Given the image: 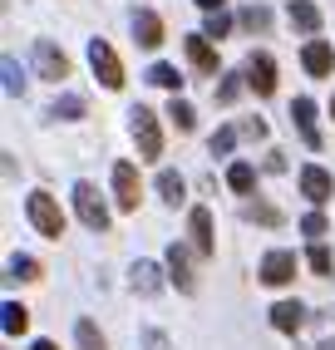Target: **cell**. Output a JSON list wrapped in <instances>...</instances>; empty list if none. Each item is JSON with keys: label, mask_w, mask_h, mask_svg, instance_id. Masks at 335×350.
<instances>
[{"label": "cell", "mask_w": 335, "mask_h": 350, "mask_svg": "<svg viewBox=\"0 0 335 350\" xmlns=\"http://www.w3.org/2000/svg\"><path fill=\"white\" fill-rule=\"evenodd\" d=\"M301 64H306V75H316V79H325L330 69H335V50L325 40H310L306 50H301Z\"/></svg>", "instance_id": "cell-10"}, {"label": "cell", "mask_w": 335, "mask_h": 350, "mask_svg": "<svg viewBox=\"0 0 335 350\" xmlns=\"http://www.w3.org/2000/svg\"><path fill=\"white\" fill-rule=\"evenodd\" d=\"M168 119H173L178 133H193V124H198V119H193V104H183L178 94H173V104H168Z\"/></svg>", "instance_id": "cell-21"}, {"label": "cell", "mask_w": 335, "mask_h": 350, "mask_svg": "<svg viewBox=\"0 0 335 350\" xmlns=\"http://www.w3.org/2000/svg\"><path fill=\"white\" fill-rule=\"evenodd\" d=\"M133 138H138V158H148L158 163L163 158V133H158V119H153V109H133Z\"/></svg>", "instance_id": "cell-2"}, {"label": "cell", "mask_w": 335, "mask_h": 350, "mask_svg": "<svg viewBox=\"0 0 335 350\" xmlns=\"http://www.w3.org/2000/svg\"><path fill=\"white\" fill-rule=\"evenodd\" d=\"M50 113H59V119H79V113H84V104H79V99H59Z\"/></svg>", "instance_id": "cell-34"}, {"label": "cell", "mask_w": 335, "mask_h": 350, "mask_svg": "<svg viewBox=\"0 0 335 350\" xmlns=\"http://www.w3.org/2000/svg\"><path fill=\"white\" fill-rule=\"evenodd\" d=\"M330 119H335V99H330Z\"/></svg>", "instance_id": "cell-40"}, {"label": "cell", "mask_w": 335, "mask_h": 350, "mask_svg": "<svg viewBox=\"0 0 335 350\" xmlns=\"http://www.w3.org/2000/svg\"><path fill=\"white\" fill-rule=\"evenodd\" d=\"M301 232H306V237H316V242H321L325 232H330V222H325L321 213H306V217H301Z\"/></svg>", "instance_id": "cell-29"}, {"label": "cell", "mask_w": 335, "mask_h": 350, "mask_svg": "<svg viewBox=\"0 0 335 350\" xmlns=\"http://www.w3.org/2000/svg\"><path fill=\"white\" fill-rule=\"evenodd\" d=\"M306 262H310V271H316V276H330V267H335V256H330V247H321V242H316V247L306 252Z\"/></svg>", "instance_id": "cell-25"}, {"label": "cell", "mask_w": 335, "mask_h": 350, "mask_svg": "<svg viewBox=\"0 0 335 350\" xmlns=\"http://www.w3.org/2000/svg\"><path fill=\"white\" fill-rule=\"evenodd\" d=\"M291 124L301 129L306 148H321V133H316V104H310V99H296V104H291Z\"/></svg>", "instance_id": "cell-13"}, {"label": "cell", "mask_w": 335, "mask_h": 350, "mask_svg": "<svg viewBox=\"0 0 335 350\" xmlns=\"http://www.w3.org/2000/svg\"><path fill=\"white\" fill-rule=\"evenodd\" d=\"M247 79H252V89H256L261 99L276 94V59L271 55H252L247 59Z\"/></svg>", "instance_id": "cell-8"}, {"label": "cell", "mask_w": 335, "mask_h": 350, "mask_svg": "<svg viewBox=\"0 0 335 350\" xmlns=\"http://www.w3.org/2000/svg\"><path fill=\"white\" fill-rule=\"evenodd\" d=\"M286 15H291V25L306 30V35H316V30H321V10L310 5V0H291V10H286Z\"/></svg>", "instance_id": "cell-16"}, {"label": "cell", "mask_w": 335, "mask_h": 350, "mask_svg": "<svg viewBox=\"0 0 335 350\" xmlns=\"http://www.w3.org/2000/svg\"><path fill=\"white\" fill-rule=\"evenodd\" d=\"M296 183H301V193H306L310 202H330V198H335V178H330L325 168H316V163H310V168H301Z\"/></svg>", "instance_id": "cell-7"}, {"label": "cell", "mask_w": 335, "mask_h": 350, "mask_svg": "<svg viewBox=\"0 0 335 350\" xmlns=\"http://www.w3.org/2000/svg\"><path fill=\"white\" fill-rule=\"evenodd\" d=\"M75 207H79V222L89 232H104L109 227V207H104V198H99L94 183H75Z\"/></svg>", "instance_id": "cell-3"}, {"label": "cell", "mask_w": 335, "mask_h": 350, "mask_svg": "<svg viewBox=\"0 0 335 350\" xmlns=\"http://www.w3.org/2000/svg\"><path fill=\"white\" fill-rule=\"evenodd\" d=\"M187 59H193L202 75H217V50H212L202 35H187Z\"/></svg>", "instance_id": "cell-15"}, {"label": "cell", "mask_w": 335, "mask_h": 350, "mask_svg": "<svg viewBox=\"0 0 335 350\" xmlns=\"http://www.w3.org/2000/svg\"><path fill=\"white\" fill-rule=\"evenodd\" d=\"M25 213H30V222H35L40 237H59V232H64V213H59V202L50 193H30L25 198Z\"/></svg>", "instance_id": "cell-1"}, {"label": "cell", "mask_w": 335, "mask_h": 350, "mask_svg": "<svg viewBox=\"0 0 335 350\" xmlns=\"http://www.w3.org/2000/svg\"><path fill=\"white\" fill-rule=\"evenodd\" d=\"M227 30H232V20H227L222 10H212V15H207V30H202V35H212V40H222Z\"/></svg>", "instance_id": "cell-30"}, {"label": "cell", "mask_w": 335, "mask_h": 350, "mask_svg": "<svg viewBox=\"0 0 335 350\" xmlns=\"http://www.w3.org/2000/svg\"><path fill=\"white\" fill-rule=\"evenodd\" d=\"M35 350H59V345L55 340H35Z\"/></svg>", "instance_id": "cell-38"}, {"label": "cell", "mask_w": 335, "mask_h": 350, "mask_svg": "<svg viewBox=\"0 0 335 350\" xmlns=\"http://www.w3.org/2000/svg\"><path fill=\"white\" fill-rule=\"evenodd\" d=\"M198 5H202V10L212 15V10H222V5H227V0H198Z\"/></svg>", "instance_id": "cell-37"}, {"label": "cell", "mask_w": 335, "mask_h": 350, "mask_svg": "<svg viewBox=\"0 0 335 350\" xmlns=\"http://www.w3.org/2000/svg\"><path fill=\"white\" fill-rule=\"evenodd\" d=\"M143 345H148V350H168V340H163V331H143Z\"/></svg>", "instance_id": "cell-36"}, {"label": "cell", "mask_w": 335, "mask_h": 350, "mask_svg": "<svg viewBox=\"0 0 335 350\" xmlns=\"http://www.w3.org/2000/svg\"><path fill=\"white\" fill-rule=\"evenodd\" d=\"M20 89H25V79H20V64H15V59H5V94L15 99Z\"/></svg>", "instance_id": "cell-31"}, {"label": "cell", "mask_w": 335, "mask_h": 350, "mask_svg": "<svg viewBox=\"0 0 335 350\" xmlns=\"http://www.w3.org/2000/svg\"><path fill=\"white\" fill-rule=\"evenodd\" d=\"M168 267H173V282H178V291H193L198 286V276H193V262H187V252L173 242L168 247Z\"/></svg>", "instance_id": "cell-14"}, {"label": "cell", "mask_w": 335, "mask_h": 350, "mask_svg": "<svg viewBox=\"0 0 335 350\" xmlns=\"http://www.w3.org/2000/svg\"><path fill=\"white\" fill-rule=\"evenodd\" d=\"M133 286H138L143 296H153V291H158V267H153V262H138V267H133Z\"/></svg>", "instance_id": "cell-24"}, {"label": "cell", "mask_w": 335, "mask_h": 350, "mask_svg": "<svg viewBox=\"0 0 335 350\" xmlns=\"http://www.w3.org/2000/svg\"><path fill=\"white\" fill-rule=\"evenodd\" d=\"M133 40L143 44V50H158V44H163V20L153 10H138L133 15Z\"/></svg>", "instance_id": "cell-12"}, {"label": "cell", "mask_w": 335, "mask_h": 350, "mask_svg": "<svg viewBox=\"0 0 335 350\" xmlns=\"http://www.w3.org/2000/svg\"><path fill=\"white\" fill-rule=\"evenodd\" d=\"M193 247L202 256H212V213L207 207H193Z\"/></svg>", "instance_id": "cell-17"}, {"label": "cell", "mask_w": 335, "mask_h": 350, "mask_svg": "<svg viewBox=\"0 0 335 350\" xmlns=\"http://www.w3.org/2000/svg\"><path fill=\"white\" fill-rule=\"evenodd\" d=\"M10 276H15V282H35L40 262H35V256H10Z\"/></svg>", "instance_id": "cell-26"}, {"label": "cell", "mask_w": 335, "mask_h": 350, "mask_svg": "<svg viewBox=\"0 0 335 350\" xmlns=\"http://www.w3.org/2000/svg\"><path fill=\"white\" fill-rule=\"evenodd\" d=\"M232 144H237V129H217V133H212V144H207V148H212V153H227Z\"/></svg>", "instance_id": "cell-32"}, {"label": "cell", "mask_w": 335, "mask_h": 350, "mask_svg": "<svg viewBox=\"0 0 335 350\" xmlns=\"http://www.w3.org/2000/svg\"><path fill=\"white\" fill-rule=\"evenodd\" d=\"M75 336H79V350H109L104 331H99L94 321H79V325H75Z\"/></svg>", "instance_id": "cell-19"}, {"label": "cell", "mask_w": 335, "mask_h": 350, "mask_svg": "<svg viewBox=\"0 0 335 350\" xmlns=\"http://www.w3.org/2000/svg\"><path fill=\"white\" fill-rule=\"evenodd\" d=\"M148 79H153L158 89H173V94H178V89H183V75H178V69H173V64H153V69H148Z\"/></svg>", "instance_id": "cell-23"}, {"label": "cell", "mask_w": 335, "mask_h": 350, "mask_svg": "<svg viewBox=\"0 0 335 350\" xmlns=\"http://www.w3.org/2000/svg\"><path fill=\"white\" fill-rule=\"evenodd\" d=\"M242 133H247V138H267V124H261V119H247Z\"/></svg>", "instance_id": "cell-35"}, {"label": "cell", "mask_w": 335, "mask_h": 350, "mask_svg": "<svg viewBox=\"0 0 335 350\" xmlns=\"http://www.w3.org/2000/svg\"><path fill=\"white\" fill-rule=\"evenodd\" d=\"M237 94H242V79H237V75H227V79L217 84V99H222V104H232Z\"/></svg>", "instance_id": "cell-33"}, {"label": "cell", "mask_w": 335, "mask_h": 350, "mask_svg": "<svg viewBox=\"0 0 335 350\" xmlns=\"http://www.w3.org/2000/svg\"><path fill=\"white\" fill-rule=\"evenodd\" d=\"M271 325L281 336H296L306 325V306H301V301H276V306H271Z\"/></svg>", "instance_id": "cell-11"}, {"label": "cell", "mask_w": 335, "mask_h": 350, "mask_svg": "<svg viewBox=\"0 0 335 350\" xmlns=\"http://www.w3.org/2000/svg\"><path fill=\"white\" fill-rule=\"evenodd\" d=\"M25 325H30V311L20 301H5V336H25Z\"/></svg>", "instance_id": "cell-22"}, {"label": "cell", "mask_w": 335, "mask_h": 350, "mask_svg": "<svg viewBox=\"0 0 335 350\" xmlns=\"http://www.w3.org/2000/svg\"><path fill=\"white\" fill-rule=\"evenodd\" d=\"M242 25H247V30H267V25H271V10H267V5H247V10H242Z\"/></svg>", "instance_id": "cell-27"}, {"label": "cell", "mask_w": 335, "mask_h": 350, "mask_svg": "<svg viewBox=\"0 0 335 350\" xmlns=\"http://www.w3.org/2000/svg\"><path fill=\"white\" fill-rule=\"evenodd\" d=\"M247 217H252V222H267V227H276V222H281V213H276L271 202H247Z\"/></svg>", "instance_id": "cell-28"}, {"label": "cell", "mask_w": 335, "mask_h": 350, "mask_svg": "<svg viewBox=\"0 0 335 350\" xmlns=\"http://www.w3.org/2000/svg\"><path fill=\"white\" fill-rule=\"evenodd\" d=\"M113 188H118V207L124 213H138V168L133 163H113Z\"/></svg>", "instance_id": "cell-6"}, {"label": "cell", "mask_w": 335, "mask_h": 350, "mask_svg": "<svg viewBox=\"0 0 335 350\" xmlns=\"http://www.w3.org/2000/svg\"><path fill=\"white\" fill-rule=\"evenodd\" d=\"M316 350H335V340H321V345H316Z\"/></svg>", "instance_id": "cell-39"}, {"label": "cell", "mask_w": 335, "mask_h": 350, "mask_svg": "<svg viewBox=\"0 0 335 350\" xmlns=\"http://www.w3.org/2000/svg\"><path fill=\"white\" fill-rule=\"evenodd\" d=\"M35 64H40V75H44V79H55V84L69 75V59H64V50H55L50 40H40V44H35Z\"/></svg>", "instance_id": "cell-9"}, {"label": "cell", "mask_w": 335, "mask_h": 350, "mask_svg": "<svg viewBox=\"0 0 335 350\" xmlns=\"http://www.w3.org/2000/svg\"><path fill=\"white\" fill-rule=\"evenodd\" d=\"M296 276V252H267L261 256V282L267 286H286Z\"/></svg>", "instance_id": "cell-5"}, {"label": "cell", "mask_w": 335, "mask_h": 350, "mask_svg": "<svg viewBox=\"0 0 335 350\" xmlns=\"http://www.w3.org/2000/svg\"><path fill=\"white\" fill-rule=\"evenodd\" d=\"M227 183H232L237 193H252V188H256V168H252V163H232V168H227Z\"/></svg>", "instance_id": "cell-20"}, {"label": "cell", "mask_w": 335, "mask_h": 350, "mask_svg": "<svg viewBox=\"0 0 335 350\" xmlns=\"http://www.w3.org/2000/svg\"><path fill=\"white\" fill-rule=\"evenodd\" d=\"M158 193H163V202H183V193H187V183H183V173H173V168H163L158 173Z\"/></svg>", "instance_id": "cell-18"}, {"label": "cell", "mask_w": 335, "mask_h": 350, "mask_svg": "<svg viewBox=\"0 0 335 350\" xmlns=\"http://www.w3.org/2000/svg\"><path fill=\"white\" fill-rule=\"evenodd\" d=\"M89 64H94V75L104 79V89H118V84H124V64H118V55L109 50L104 40H89Z\"/></svg>", "instance_id": "cell-4"}]
</instances>
